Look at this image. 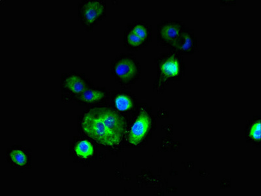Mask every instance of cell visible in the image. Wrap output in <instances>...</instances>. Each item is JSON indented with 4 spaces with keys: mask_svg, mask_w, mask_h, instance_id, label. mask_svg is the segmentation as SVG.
I'll return each mask as SVG.
<instances>
[{
    "mask_svg": "<svg viewBox=\"0 0 261 196\" xmlns=\"http://www.w3.org/2000/svg\"><path fill=\"white\" fill-rule=\"evenodd\" d=\"M106 98L105 92L99 90L87 89L79 96V99L84 103L92 104L103 100Z\"/></svg>",
    "mask_w": 261,
    "mask_h": 196,
    "instance_id": "cell-10",
    "label": "cell"
},
{
    "mask_svg": "<svg viewBox=\"0 0 261 196\" xmlns=\"http://www.w3.org/2000/svg\"><path fill=\"white\" fill-rule=\"evenodd\" d=\"M151 126V119L148 113L144 109L140 110L129 130L128 142L133 145L140 144L148 134Z\"/></svg>",
    "mask_w": 261,
    "mask_h": 196,
    "instance_id": "cell-5",
    "label": "cell"
},
{
    "mask_svg": "<svg viewBox=\"0 0 261 196\" xmlns=\"http://www.w3.org/2000/svg\"><path fill=\"white\" fill-rule=\"evenodd\" d=\"M83 131L91 139L105 146H115L123 137V118L108 107L93 108L83 117Z\"/></svg>",
    "mask_w": 261,
    "mask_h": 196,
    "instance_id": "cell-1",
    "label": "cell"
},
{
    "mask_svg": "<svg viewBox=\"0 0 261 196\" xmlns=\"http://www.w3.org/2000/svg\"><path fill=\"white\" fill-rule=\"evenodd\" d=\"M139 69L136 62L129 57L121 58L113 65V73L120 81L128 83L137 77Z\"/></svg>",
    "mask_w": 261,
    "mask_h": 196,
    "instance_id": "cell-7",
    "label": "cell"
},
{
    "mask_svg": "<svg viewBox=\"0 0 261 196\" xmlns=\"http://www.w3.org/2000/svg\"><path fill=\"white\" fill-rule=\"evenodd\" d=\"M182 70L181 62L176 54H170L159 62V85L179 77Z\"/></svg>",
    "mask_w": 261,
    "mask_h": 196,
    "instance_id": "cell-6",
    "label": "cell"
},
{
    "mask_svg": "<svg viewBox=\"0 0 261 196\" xmlns=\"http://www.w3.org/2000/svg\"><path fill=\"white\" fill-rule=\"evenodd\" d=\"M198 41L194 32L186 27L183 35L180 38L178 43L174 49L181 54H191L197 48Z\"/></svg>",
    "mask_w": 261,
    "mask_h": 196,
    "instance_id": "cell-8",
    "label": "cell"
},
{
    "mask_svg": "<svg viewBox=\"0 0 261 196\" xmlns=\"http://www.w3.org/2000/svg\"><path fill=\"white\" fill-rule=\"evenodd\" d=\"M106 15V4L103 0H83L78 4V17L83 27L91 31Z\"/></svg>",
    "mask_w": 261,
    "mask_h": 196,
    "instance_id": "cell-2",
    "label": "cell"
},
{
    "mask_svg": "<svg viewBox=\"0 0 261 196\" xmlns=\"http://www.w3.org/2000/svg\"><path fill=\"white\" fill-rule=\"evenodd\" d=\"M114 103L117 110L121 112L127 111L133 108V101L128 96L121 94L115 98Z\"/></svg>",
    "mask_w": 261,
    "mask_h": 196,
    "instance_id": "cell-12",
    "label": "cell"
},
{
    "mask_svg": "<svg viewBox=\"0 0 261 196\" xmlns=\"http://www.w3.org/2000/svg\"><path fill=\"white\" fill-rule=\"evenodd\" d=\"M152 36L151 26L143 20H136L128 24L124 33V41L130 48H141L148 43Z\"/></svg>",
    "mask_w": 261,
    "mask_h": 196,
    "instance_id": "cell-3",
    "label": "cell"
},
{
    "mask_svg": "<svg viewBox=\"0 0 261 196\" xmlns=\"http://www.w3.org/2000/svg\"><path fill=\"white\" fill-rule=\"evenodd\" d=\"M75 152L81 158H89L94 154L93 145L89 141L81 140L75 145Z\"/></svg>",
    "mask_w": 261,
    "mask_h": 196,
    "instance_id": "cell-11",
    "label": "cell"
},
{
    "mask_svg": "<svg viewBox=\"0 0 261 196\" xmlns=\"http://www.w3.org/2000/svg\"><path fill=\"white\" fill-rule=\"evenodd\" d=\"M63 87L70 93L79 96L88 89L84 78L75 74L68 75L64 80Z\"/></svg>",
    "mask_w": 261,
    "mask_h": 196,
    "instance_id": "cell-9",
    "label": "cell"
},
{
    "mask_svg": "<svg viewBox=\"0 0 261 196\" xmlns=\"http://www.w3.org/2000/svg\"><path fill=\"white\" fill-rule=\"evenodd\" d=\"M11 160L18 165H24L26 164L27 158L21 150L14 149L10 154Z\"/></svg>",
    "mask_w": 261,
    "mask_h": 196,
    "instance_id": "cell-13",
    "label": "cell"
},
{
    "mask_svg": "<svg viewBox=\"0 0 261 196\" xmlns=\"http://www.w3.org/2000/svg\"><path fill=\"white\" fill-rule=\"evenodd\" d=\"M260 120H258V121L254 122L252 126H251L250 130H249V136H250L251 139L256 141V142H260Z\"/></svg>",
    "mask_w": 261,
    "mask_h": 196,
    "instance_id": "cell-14",
    "label": "cell"
},
{
    "mask_svg": "<svg viewBox=\"0 0 261 196\" xmlns=\"http://www.w3.org/2000/svg\"><path fill=\"white\" fill-rule=\"evenodd\" d=\"M186 27V24L179 20H164L157 27L158 40L163 45L174 49Z\"/></svg>",
    "mask_w": 261,
    "mask_h": 196,
    "instance_id": "cell-4",
    "label": "cell"
}]
</instances>
